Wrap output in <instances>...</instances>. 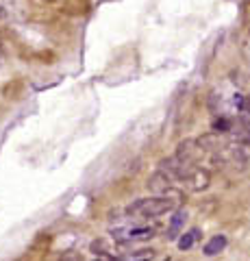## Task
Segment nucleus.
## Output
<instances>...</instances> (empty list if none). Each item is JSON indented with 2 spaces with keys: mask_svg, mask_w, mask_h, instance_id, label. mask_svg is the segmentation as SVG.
Returning a JSON list of instances; mask_svg holds the SVG:
<instances>
[{
  "mask_svg": "<svg viewBox=\"0 0 250 261\" xmlns=\"http://www.w3.org/2000/svg\"><path fill=\"white\" fill-rule=\"evenodd\" d=\"M200 238V233H198V228H191L189 233H183V238L179 240V248L181 250H189L193 246V242H196Z\"/></svg>",
  "mask_w": 250,
  "mask_h": 261,
  "instance_id": "nucleus-7",
  "label": "nucleus"
},
{
  "mask_svg": "<svg viewBox=\"0 0 250 261\" xmlns=\"http://www.w3.org/2000/svg\"><path fill=\"white\" fill-rule=\"evenodd\" d=\"M244 111H248V113H250V98H248V100L244 102Z\"/></svg>",
  "mask_w": 250,
  "mask_h": 261,
  "instance_id": "nucleus-11",
  "label": "nucleus"
},
{
  "mask_svg": "<svg viewBox=\"0 0 250 261\" xmlns=\"http://www.w3.org/2000/svg\"><path fill=\"white\" fill-rule=\"evenodd\" d=\"M200 154H203V148H200V144H198V142L185 140V142L179 146V150H176L174 157L179 159L181 163H185V166H193V163L198 161Z\"/></svg>",
  "mask_w": 250,
  "mask_h": 261,
  "instance_id": "nucleus-2",
  "label": "nucleus"
},
{
  "mask_svg": "<svg viewBox=\"0 0 250 261\" xmlns=\"http://www.w3.org/2000/svg\"><path fill=\"white\" fill-rule=\"evenodd\" d=\"M148 187H150V192H155V194H165V192H170V187H172V178L168 176L163 170H157L155 174H152L148 178Z\"/></svg>",
  "mask_w": 250,
  "mask_h": 261,
  "instance_id": "nucleus-4",
  "label": "nucleus"
},
{
  "mask_svg": "<svg viewBox=\"0 0 250 261\" xmlns=\"http://www.w3.org/2000/svg\"><path fill=\"white\" fill-rule=\"evenodd\" d=\"M174 209V202L170 198H163V196H157V198H140L135 200L133 205H128V214H142V216H161L168 214V211Z\"/></svg>",
  "mask_w": 250,
  "mask_h": 261,
  "instance_id": "nucleus-1",
  "label": "nucleus"
},
{
  "mask_svg": "<svg viewBox=\"0 0 250 261\" xmlns=\"http://www.w3.org/2000/svg\"><path fill=\"white\" fill-rule=\"evenodd\" d=\"M92 252H96V255H104V252H109V248H107V240H94L92 242Z\"/></svg>",
  "mask_w": 250,
  "mask_h": 261,
  "instance_id": "nucleus-9",
  "label": "nucleus"
},
{
  "mask_svg": "<svg viewBox=\"0 0 250 261\" xmlns=\"http://www.w3.org/2000/svg\"><path fill=\"white\" fill-rule=\"evenodd\" d=\"M98 261H100V259H98Z\"/></svg>",
  "mask_w": 250,
  "mask_h": 261,
  "instance_id": "nucleus-12",
  "label": "nucleus"
},
{
  "mask_svg": "<svg viewBox=\"0 0 250 261\" xmlns=\"http://www.w3.org/2000/svg\"><path fill=\"white\" fill-rule=\"evenodd\" d=\"M224 248H227V238H224V235H215V238H211L205 244L203 252L207 257H213V255H217V252H222Z\"/></svg>",
  "mask_w": 250,
  "mask_h": 261,
  "instance_id": "nucleus-5",
  "label": "nucleus"
},
{
  "mask_svg": "<svg viewBox=\"0 0 250 261\" xmlns=\"http://www.w3.org/2000/svg\"><path fill=\"white\" fill-rule=\"evenodd\" d=\"M227 130H231V124L224 118L220 120H213V133H227Z\"/></svg>",
  "mask_w": 250,
  "mask_h": 261,
  "instance_id": "nucleus-10",
  "label": "nucleus"
},
{
  "mask_svg": "<svg viewBox=\"0 0 250 261\" xmlns=\"http://www.w3.org/2000/svg\"><path fill=\"white\" fill-rule=\"evenodd\" d=\"M152 235H155L152 228H135V231H131V240H148Z\"/></svg>",
  "mask_w": 250,
  "mask_h": 261,
  "instance_id": "nucleus-8",
  "label": "nucleus"
},
{
  "mask_svg": "<svg viewBox=\"0 0 250 261\" xmlns=\"http://www.w3.org/2000/svg\"><path fill=\"white\" fill-rule=\"evenodd\" d=\"M185 183H187L191 192H203L209 187V183H211V174L203 168H189L187 176H185Z\"/></svg>",
  "mask_w": 250,
  "mask_h": 261,
  "instance_id": "nucleus-3",
  "label": "nucleus"
},
{
  "mask_svg": "<svg viewBox=\"0 0 250 261\" xmlns=\"http://www.w3.org/2000/svg\"><path fill=\"white\" fill-rule=\"evenodd\" d=\"M185 218H187V211L185 209H179L176 214L172 216V222H170V228H168V240H176L179 238V231L185 222Z\"/></svg>",
  "mask_w": 250,
  "mask_h": 261,
  "instance_id": "nucleus-6",
  "label": "nucleus"
}]
</instances>
